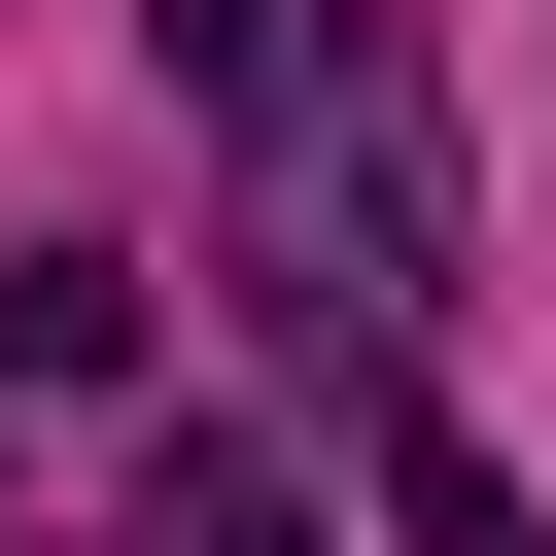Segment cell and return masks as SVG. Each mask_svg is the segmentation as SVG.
Segmentation results:
<instances>
[{"label": "cell", "mask_w": 556, "mask_h": 556, "mask_svg": "<svg viewBox=\"0 0 556 556\" xmlns=\"http://www.w3.org/2000/svg\"><path fill=\"white\" fill-rule=\"evenodd\" d=\"M382 521H417V556H556V521H521V452H486V417H452V382H417V417H382Z\"/></svg>", "instance_id": "1"}, {"label": "cell", "mask_w": 556, "mask_h": 556, "mask_svg": "<svg viewBox=\"0 0 556 556\" xmlns=\"http://www.w3.org/2000/svg\"><path fill=\"white\" fill-rule=\"evenodd\" d=\"M139 35H174V104H243V139H278V70H313L348 0H139Z\"/></svg>", "instance_id": "2"}]
</instances>
